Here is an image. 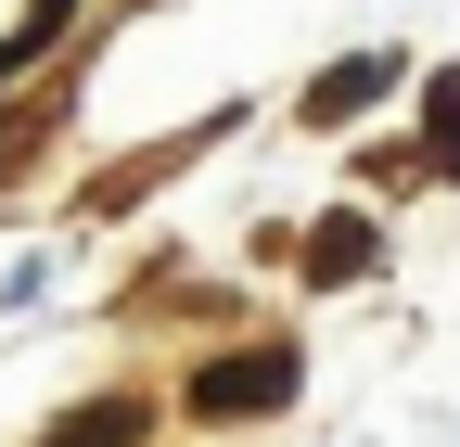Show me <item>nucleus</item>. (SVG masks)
<instances>
[{
  "label": "nucleus",
  "mask_w": 460,
  "mask_h": 447,
  "mask_svg": "<svg viewBox=\"0 0 460 447\" xmlns=\"http://www.w3.org/2000/svg\"><path fill=\"white\" fill-rule=\"evenodd\" d=\"M371 256H384V243H371V217H332V231L307 243V282H358Z\"/></svg>",
  "instance_id": "7ed1b4c3"
},
{
  "label": "nucleus",
  "mask_w": 460,
  "mask_h": 447,
  "mask_svg": "<svg viewBox=\"0 0 460 447\" xmlns=\"http://www.w3.org/2000/svg\"><path fill=\"white\" fill-rule=\"evenodd\" d=\"M384 90H396V65H384V51H358V65H332V77L307 90V116H320V128H345V116H358V102H384Z\"/></svg>",
  "instance_id": "f03ea898"
},
{
  "label": "nucleus",
  "mask_w": 460,
  "mask_h": 447,
  "mask_svg": "<svg viewBox=\"0 0 460 447\" xmlns=\"http://www.w3.org/2000/svg\"><path fill=\"white\" fill-rule=\"evenodd\" d=\"M128 434H141V409H115V397H102V409H77L65 434H51V447H128Z\"/></svg>",
  "instance_id": "20e7f679"
},
{
  "label": "nucleus",
  "mask_w": 460,
  "mask_h": 447,
  "mask_svg": "<svg viewBox=\"0 0 460 447\" xmlns=\"http://www.w3.org/2000/svg\"><path fill=\"white\" fill-rule=\"evenodd\" d=\"M295 397V346H243V358H205L192 371V422H256Z\"/></svg>",
  "instance_id": "f257e3e1"
},
{
  "label": "nucleus",
  "mask_w": 460,
  "mask_h": 447,
  "mask_svg": "<svg viewBox=\"0 0 460 447\" xmlns=\"http://www.w3.org/2000/svg\"><path fill=\"white\" fill-rule=\"evenodd\" d=\"M435 166H460V77H435Z\"/></svg>",
  "instance_id": "39448f33"
}]
</instances>
